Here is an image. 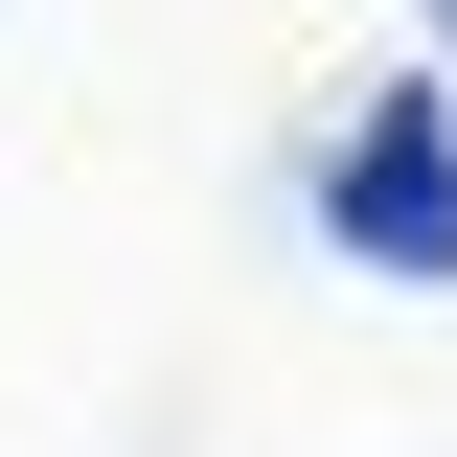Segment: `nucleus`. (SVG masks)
I'll return each instance as SVG.
<instances>
[{
    "instance_id": "obj_2",
    "label": "nucleus",
    "mask_w": 457,
    "mask_h": 457,
    "mask_svg": "<svg viewBox=\"0 0 457 457\" xmlns=\"http://www.w3.org/2000/svg\"><path fill=\"white\" fill-rule=\"evenodd\" d=\"M435 23H457V0H435Z\"/></svg>"
},
{
    "instance_id": "obj_1",
    "label": "nucleus",
    "mask_w": 457,
    "mask_h": 457,
    "mask_svg": "<svg viewBox=\"0 0 457 457\" xmlns=\"http://www.w3.org/2000/svg\"><path fill=\"white\" fill-rule=\"evenodd\" d=\"M320 228L366 252V275L457 297V92H435V69H389V92H366V137L320 161Z\"/></svg>"
}]
</instances>
